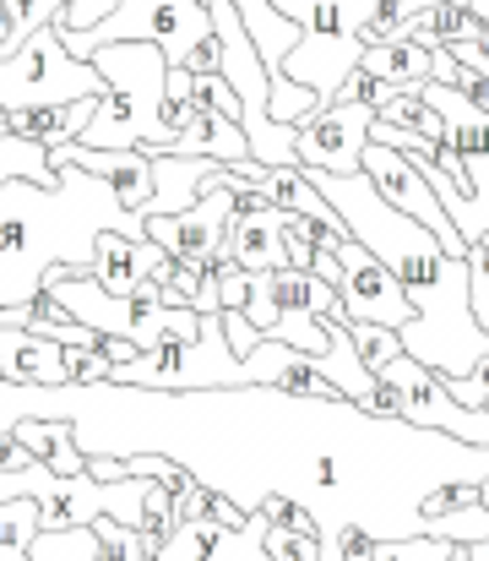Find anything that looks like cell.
Returning a JSON list of instances; mask_svg holds the SVG:
<instances>
[{
    "instance_id": "obj_17",
    "label": "cell",
    "mask_w": 489,
    "mask_h": 561,
    "mask_svg": "<svg viewBox=\"0 0 489 561\" xmlns=\"http://www.w3.org/2000/svg\"><path fill=\"white\" fill-rule=\"evenodd\" d=\"M168 153H179V159H218V164H240V159H251V142H245V126H240V121H229V115H212V110L190 104V121H185V131L174 137V148H168Z\"/></svg>"
},
{
    "instance_id": "obj_9",
    "label": "cell",
    "mask_w": 489,
    "mask_h": 561,
    "mask_svg": "<svg viewBox=\"0 0 489 561\" xmlns=\"http://www.w3.org/2000/svg\"><path fill=\"white\" fill-rule=\"evenodd\" d=\"M364 175L386 191V202H397L408 218H419V224L446 245V256H468V240L457 234V224H452L446 202L435 196V186L414 170V159H403V153L386 148V142H364Z\"/></svg>"
},
{
    "instance_id": "obj_42",
    "label": "cell",
    "mask_w": 489,
    "mask_h": 561,
    "mask_svg": "<svg viewBox=\"0 0 489 561\" xmlns=\"http://www.w3.org/2000/svg\"><path fill=\"white\" fill-rule=\"evenodd\" d=\"M474 16H479V22L489 27V0H474Z\"/></svg>"
},
{
    "instance_id": "obj_46",
    "label": "cell",
    "mask_w": 489,
    "mask_h": 561,
    "mask_svg": "<svg viewBox=\"0 0 489 561\" xmlns=\"http://www.w3.org/2000/svg\"><path fill=\"white\" fill-rule=\"evenodd\" d=\"M0 137H5V121H0Z\"/></svg>"
},
{
    "instance_id": "obj_20",
    "label": "cell",
    "mask_w": 489,
    "mask_h": 561,
    "mask_svg": "<svg viewBox=\"0 0 489 561\" xmlns=\"http://www.w3.org/2000/svg\"><path fill=\"white\" fill-rule=\"evenodd\" d=\"M0 376L5 381H66L60 366V344L55 339H38V333H16V328H0Z\"/></svg>"
},
{
    "instance_id": "obj_26",
    "label": "cell",
    "mask_w": 489,
    "mask_h": 561,
    "mask_svg": "<svg viewBox=\"0 0 489 561\" xmlns=\"http://www.w3.org/2000/svg\"><path fill=\"white\" fill-rule=\"evenodd\" d=\"M93 529V540H98V561H148V540H142V529H131V524H120V518H93L88 524Z\"/></svg>"
},
{
    "instance_id": "obj_32",
    "label": "cell",
    "mask_w": 489,
    "mask_h": 561,
    "mask_svg": "<svg viewBox=\"0 0 489 561\" xmlns=\"http://www.w3.org/2000/svg\"><path fill=\"white\" fill-rule=\"evenodd\" d=\"M337 99H353V104H364V110H375V115H381V110L397 99V88H392L386 77H375V71H364V66H359V71L342 82V93H337Z\"/></svg>"
},
{
    "instance_id": "obj_34",
    "label": "cell",
    "mask_w": 489,
    "mask_h": 561,
    "mask_svg": "<svg viewBox=\"0 0 489 561\" xmlns=\"http://www.w3.org/2000/svg\"><path fill=\"white\" fill-rule=\"evenodd\" d=\"M392 38H403V0H381L364 27V44H392Z\"/></svg>"
},
{
    "instance_id": "obj_37",
    "label": "cell",
    "mask_w": 489,
    "mask_h": 561,
    "mask_svg": "<svg viewBox=\"0 0 489 561\" xmlns=\"http://www.w3.org/2000/svg\"><path fill=\"white\" fill-rule=\"evenodd\" d=\"M375 557H381V540H375L370 529L348 524V529H342V561H375Z\"/></svg>"
},
{
    "instance_id": "obj_23",
    "label": "cell",
    "mask_w": 489,
    "mask_h": 561,
    "mask_svg": "<svg viewBox=\"0 0 489 561\" xmlns=\"http://www.w3.org/2000/svg\"><path fill=\"white\" fill-rule=\"evenodd\" d=\"M38 535H44V518H38L33 496L0 502V561H33V540Z\"/></svg>"
},
{
    "instance_id": "obj_5",
    "label": "cell",
    "mask_w": 489,
    "mask_h": 561,
    "mask_svg": "<svg viewBox=\"0 0 489 561\" xmlns=\"http://www.w3.org/2000/svg\"><path fill=\"white\" fill-rule=\"evenodd\" d=\"M109 82L93 60L71 55L60 44V27H38L22 49L0 55V104L5 110H33V104H77V99H104Z\"/></svg>"
},
{
    "instance_id": "obj_15",
    "label": "cell",
    "mask_w": 489,
    "mask_h": 561,
    "mask_svg": "<svg viewBox=\"0 0 489 561\" xmlns=\"http://www.w3.org/2000/svg\"><path fill=\"white\" fill-rule=\"evenodd\" d=\"M163 262V245L159 240H137V234H120V229H109V234H98V251H93V278L109 289V295H137L153 273H159Z\"/></svg>"
},
{
    "instance_id": "obj_28",
    "label": "cell",
    "mask_w": 489,
    "mask_h": 561,
    "mask_svg": "<svg viewBox=\"0 0 489 561\" xmlns=\"http://www.w3.org/2000/svg\"><path fill=\"white\" fill-rule=\"evenodd\" d=\"M348 333H353V350H359V360H364L370 371H386V366L403 355V333H392V328H381V322H348Z\"/></svg>"
},
{
    "instance_id": "obj_14",
    "label": "cell",
    "mask_w": 489,
    "mask_h": 561,
    "mask_svg": "<svg viewBox=\"0 0 489 561\" xmlns=\"http://www.w3.org/2000/svg\"><path fill=\"white\" fill-rule=\"evenodd\" d=\"M283 207H261V213H234L229 229H223V251L234 267L245 273H278L289 267V251H283Z\"/></svg>"
},
{
    "instance_id": "obj_2",
    "label": "cell",
    "mask_w": 489,
    "mask_h": 561,
    "mask_svg": "<svg viewBox=\"0 0 489 561\" xmlns=\"http://www.w3.org/2000/svg\"><path fill=\"white\" fill-rule=\"evenodd\" d=\"M392 273L403 278V295L414 306V322L403 328V355L430 366L441 381L479 371L489 360V333L468 300V256H446V245L430 240L414 245Z\"/></svg>"
},
{
    "instance_id": "obj_30",
    "label": "cell",
    "mask_w": 489,
    "mask_h": 561,
    "mask_svg": "<svg viewBox=\"0 0 489 561\" xmlns=\"http://www.w3.org/2000/svg\"><path fill=\"white\" fill-rule=\"evenodd\" d=\"M452 540L441 535H408V540H381V557L375 561H452Z\"/></svg>"
},
{
    "instance_id": "obj_29",
    "label": "cell",
    "mask_w": 489,
    "mask_h": 561,
    "mask_svg": "<svg viewBox=\"0 0 489 561\" xmlns=\"http://www.w3.org/2000/svg\"><path fill=\"white\" fill-rule=\"evenodd\" d=\"M60 366H66V381H109L115 360L98 350V344H60Z\"/></svg>"
},
{
    "instance_id": "obj_38",
    "label": "cell",
    "mask_w": 489,
    "mask_h": 561,
    "mask_svg": "<svg viewBox=\"0 0 489 561\" xmlns=\"http://www.w3.org/2000/svg\"><path fill=\"white\" fill-rule=\"evenodd\" d=\"M185 71H218V77H223V38H218V33H207V38L190 49Z\"/></svg>"
},
{
    "instance_id": "obj_39",
    "label": "cell",
    "mask_w": 489,
    "mask_h": 561,
    "mask_svg": "<svg viewBox=\"0 0 489 561\" xmlns=\"http://www.w3.org/2000/svg\"><path fill=\"white\" fill-rule=\"evenodd\" d=\"M98 350H104L115 366H126V360H137V355H142V350H137L131 339H120V333H98Z\"/></svg>"
},
{
    "instance_id": "obj_18",
    "label": "cell",
    "mask_w": 489,
    "mask_h": 561,
    "mask_svg": "<svg viewBox=\"0 0 489 561\" xmlns=\"http://www.w3.org/2000/svg\"><path fill=\"white\" fill-rule=\"evenodd\" d=\"M153 202H148V218L153 213H185L190 202H201V191L212 181L218 159H179L168 148H153Z\"/></svg>"
},
{
    "instance_id": "obj_43",
    "label": "cell",
    "mask_w": 489,
    "mask_h": 561,
    "mask_svg": "<svg viewBox=\"0 0 489 561\" xmlns=\"http://www.w3.org/2000/svg\"><path fill=\"white\" fill-rule=\"evenodd\" d=\"M479 507H485V513H489V474H485V480H479Z\"/></svg>"
},
{
    "instance_id": "obj_4",
    "label": "cell",
    "mask_w": 489,
    "mask_h": 561,
    "mask_svg": "<svg viewBox=\"0 0 489 561\" xmlns=\"http://www.w3.org/2000/svg\"><path fill=\"white\" fill-rule=\"evenodd\" d=\"M272 5L305 27L294 55L283 60V71L300 88H311L322 104H331L342 93V82L359 71L364 27H370L381 0H272Z\"/></svg>"
},
{
    "instance_id": "obj_7",
    "label": "cell",
    "mask_w": 489,
    "mask_h": 561,
    "mask_svg": "<svg viewBox=\"0 0 489 561\" xmlns=\"http://www.w3.org/2000/svg\"><path fill=\"white\" fill-rule=\"evenodd\" d=\"M381 376H392V387H397V398H403V420H414V425H424V431H446V436H457V442H468V447H489L485 409L457 403V398L446 392V381L430 371V366H419L414 355H397Z\"/></svg>"
},
{
    "instance_id": "obj_1",
    "label": "cell",
    "mask_w": 489,
    "mask_h": 561,
    "mask_svg": "<svg viewBox=\"0 0 489 561\" xmlns=\"http://www.w3.org/2000/svg\"><path fill=\"white\" fill-rule=\"evenodd\" d=\"M148 234V218L131 213L115 186L88 175L82 164H60L55 186L5 181L0 186V311L33 300L55 267L93 273L98 234Z\"/></svg>"
},
{
    "instance_id": "obj_11",
    "label": "cell",
    "mask_w": 489,
    "mask_h": 561,
    "mask_svg": "<svg viewBox=\"0 0 489 561\" xmlns=\"http://www.w3.org/2000/svg\"><path fill=\"white\" fill-rule=\"evenodd\" d=\"M234 218V191L207 186L201 202H190L185 213H153L148 218V240H159L163 256H185V262H212L223 251V229Z\"/></svg>"
},
{
    "instance_id": "obj_31",
    "label": "cell",
    "mask_w": 489,
    "mask_h": 561,
    "mask_svg": "<svg viewBox=\"0 0 489 561\" xmlns=\"http://www.w3.org/2000/svg\"><path fill=\"white\" fill-rule=\"evenodd\" d=\"M267 557L272 561H322V540H316V535H300V529L267 524Z\"/></svg>"
},
{
    "instance_id": "obj_27",
    "label": "cell",
    "mask_w": 489,
    "mask_h": 561,
    "mask_svg": "<svg viewBox=\"0 0 489 561\" xmlns=\"http://www.w3.org/2000/svg\"><path fill=\"white\" fill-rule=\"evenodd\" d=\"M71 0H5V16H11V44H5V55L11 49H22L38 27H49V22H60V11H66Z\"/></svg>"
},
{
    "instance_id": "obj_16",
    "label": "cell",
    "mask_w": 489,
    "mask_h": 561,
    "mask_svg": "<svg viewBox=\"0 0 489 561\" xmlns=\"http://www.w3.org/2000/svg\"><path fill=\"white\" fill-rule=\"evenodd\" d=\"M98 99H77V104H33V110H5V131L38 148H66L82 142V131L93 126Z\"/></svg>"
},
{
    "instance_id": "obj_13",
    "label": "cell",
    "mask_w": 489,
    "mask_h": 561,
    "mask_svg": "<svg viewBox=\"0 0 489 561\" xmlns=\"http://www.w3.org/2000/svg\"><path fill=\"white\" fill-rule=\"evenodd\" d=\"M55 164H82L88 175H98L104 186H115V196L148 218V202H153V159L148 148H88V142H66V148H49Z\"/></svg>"
},
{
    "instance_id": "obj_35",
    "label": "cell",
    "mask_w": 489,
    "mask_h": 561,
    "mask_svg": "<svg viewBox=\"0 0 489 561\" xmlns=\"http://www.w3.org/2000/svg\"><path fill=\"white\" fill-rule=\"evenodd\" d=\"M223 333H229V350H234L240 360H245L256 344H267V339L251 328V317H245V311H223Z\"/></svg>"
},
{
    "instance_id": "obj_44",
    "label": "cell",
    "mask_w": 489,
    "mask_h": 561,
    "mask_svg": "<svg viewBox=\"0 0 489 561\" xmlns=\"http://www.w3.org/2000/svg\"><path fill=\"white\" fill-rule=\"evenodd\" d=\"M452 561H468V557H463V546H457V551H452Z\"/></svg>"
},
{
    "instance_id": "obj_40",
    "label": "cell",
    "mask_w": 489,
    "mask_h": 561,
    "mask_svg": "<svg viewBox=\"0 0 489 561\" xmlns=\"http://www.w3.org/2000/svg\"><path fill=\"white\" fill-rule=\"evenodd\" d=\"M463 557H468V561H489V535H485V540H468V546H463Z\"/></svg>"
},
{
    "instance_id": "obj_22",
    "label": "cell",
    "mask_w": 489,
    "mask_h": 561,
    "mask_svg": "<svg viewBox=\"0 0 489 561\" xmlns=\"http://www.w3.org/2000/svg\"><path fill=\"white\" fill-rule=\"evenodd\" d=\"M359 66H364V71H375V77H386L392 88H419V82H430V49H424V44H414V38L364 44Z\"/></svg>"
},
{
    "instance_id": "obj_24",
    "label": "cell",
    "mask_w": 489,
    "mask_h": 561,
    "mask_svg": "<svg viewBox=\"0 0 489 561\" xmlns=\"http://www.w3.org/2000/svg\"><path fill=\"white\" fill-rule=\"evenodd\" d=\"M5 181H38V186H55L60 181V164H55V153L49 148H38V142H22V137H0V186Z\"/></svg>"
},
{
    "instance_id": "obj_25",
    "label": "cell",
    "mask_w": 489,
    "mask_h": 561,
    "mask_svg": "<svg viewBox=\"0 0 489 561\" xmlns=\"http://www.w3.org/2000/svg\"><path fill=\"white\" fill-rule=\"evenodd\" d=\"M381 121H392V126H408V131H419L424 142H441L446 137V115L419 93V88H397V99L381 110Z\"/></svg>"
},
{
    "instance_id": "obj_6",
    "label": "cell",
    "mask_w": 489,
    "mask_h": 561,
    "mask_svg": "<svg viewBox=\"0 0 489 561\" xmlns=\"http://www.w3.org/2000/svg\"><path fill=\"white\" fill-rule=\"evenodd\" d=\"M212 33V11L201 0H120L98 27L88 33H60L71 55H93L98 44H159L168 55V71H185L190 49Z\"/></svg>"
},
{
    "instance_id": "obj_45",
    "label": "cell",
    "mask_w": 489,
    "mask_h": 561,
    "mask_svg": "<svg viewBox=\"0 0 489 561\" xmlns=\"http://www.w3.org/2000/svg\"><path fill=\"white\" fill-rule=\"evenodd\" d=\"M0 121H5V104H0Z\"/></svg>"
},
{
    "instance_id": "obj_10",
    "label": "cell",
    "mask_w": 489,
    "mask_h": 561,
    "mask_svg": "<svg viewBox=\"0 0 489 561\" xmlns=\"http://www.w3.org/2000/svg\"><path fill=\"white\" fill-rule=\"evenodd\" d=\"M375 110L353 99H331L311 121H300V164L326 170V175H353L364 170V142H370Z\"/></svg>"
},
{
    "instance_id": "obj_3",
    "label": "cell",
    "mask_w": 489,
    "mask_h": 561,
    "mask_svg": "<svg viewBox=\"0 0 489 561\" xmlns=\"http://www.w3.org/2000/svg\"><path fill=\"white\" fill-rule=\"evenodd\" d=\"M109 93L98 99L93 126L82 131L88 148H174L168 126V55L159 44H98L88 55Z\"/></svg>"
},
{
    "instance_id": "obj_41",
    "label": "cell",
    "mask_w": 489,
    "mask_h": 561,
    "mask_svg": "<svg viewBox=\"0 0 489 561\" xmlns=\"http://www.w3.org/2000/svg\"><path fill=\"white\" fill-rule=\"evenodd\" d=\"M5 44H11V16H5V0H0V55H5Z\"/></svg>"
},
{
    "instance_id": "obj_19",
    "label": "cell",
    "mask_w": 489,
    "mask_h": 561,
    "mask_svg": "<svg viewBox=\"0 0 489 561\" xmlns=\"http://www.w3.org/2000/svg\"><path fill=\"white\" fill-rule=\"evenodd\" d=\"M5 436H11L16 447H27L33 463H44V469H55V474H82V469H88V453L77 447L71 420H16Z\"/></svg>"
},
{
    "instance_id": "obj_36",
    "label": "cell",
    "mask_w": 489,
    "mask_h": 561,
    "mask_svg": "<svg viewBox=\"0 0 489 561\" xmlns=\"http://www.w3.org/2000/svg\"><path fill=\"white\" fill-rule=\"evenodd\" d=\"M207 518L223 524V529H245V524H251V513H245L229 491H212V485H207Z\"/></svg>"
},
{
    "instance_id": "obj_12",
    "label": "cell",
    "mask_w": 489,
    "mask_h": 561,
    "mask_svg": "<svg viewBox=\"0 0 489 561\" xmlns=\"http://www.w3.org/2000/svg\"><path fill=\"white\" fill-rule=\"evenodd\" d=\"M159 561H272L267 557V518L251 513L245 529H223L212 518L174 524V535L159 546Z\"/></svg>"
},
{
    "instance_id": "obj_21",
    "label": "cell",
    "mask_w": 489,
    "mask_h": 561,
    "mask_svg": "<svg viewBox=\"0 0 489 561\" xmlns=\"http://www.w3.org/2000/svg\"><path fill=\"white\" fill-rule=\"evenodd\" d=\"M159 295L168 306H190L201 317H218L223 300H218V284H212V267L207 262H185V256H163L159 273H153Z\"/></svg>"
},
{
    "instance_id": "obj_33",
    "label": "cell",
    "mask_w": 489,
    "mask_h": 561,
    "mask_svg": "<svg viewBox=\"0 0 489 561\" xmlns=\"http://www.w3.org/2000/svg\"><path fill=\"white\" fill-rule=\"evenodd\" d=\"M115 5H120V0H71V5L60 11L55 27H60V33H88V27H98Z\"/></svg>"
},
{
    "instance_id": "obj_8",
    "label": "cell",
    "mask_w": 489,
    "mask_h": 561,
    "mask_svg": "<svg viewBox=\"0 0 489 561\" xmlns=\"http://www.w3.org/2000/svg\"><path fill=\"white\" fill-rule=\"evenodd\" d=\"M337 262H342L337 300H342V317H348V322H381V328H392V333H403V328L414 322V306H408V295H403V278H397L375 251H364L359 240H348V245L337 251Z\"/></svg>"
}]
</instances>
